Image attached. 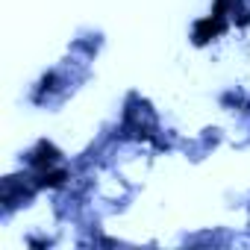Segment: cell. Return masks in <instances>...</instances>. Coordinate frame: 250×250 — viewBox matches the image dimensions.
<instances>
[{"mask_svg": "<svg viewBox=\"0 0 250 250\" xmlns=\"http://www.w3.org/2000/svg\"><path fill=\"white\" fill-rule=\"evenodd\" d=\"M56 159H59V150H56L50 142H42V145L30 153V165H33L36 171H39V168H53Z\"/></svg>", "mask_w": 250, "mask_h": 250, "instance_id": "cell-1", "label": "cell"}]
</instances>
